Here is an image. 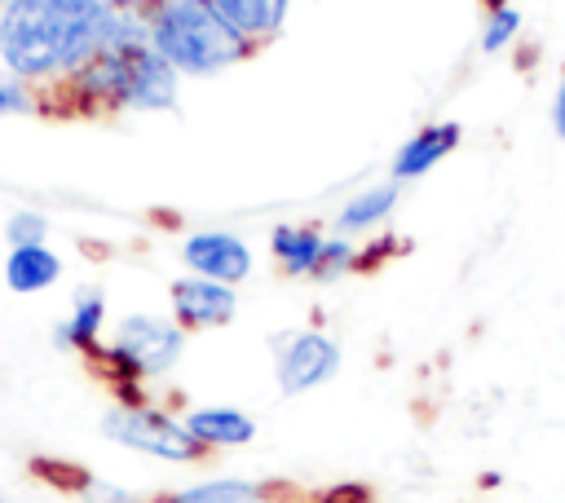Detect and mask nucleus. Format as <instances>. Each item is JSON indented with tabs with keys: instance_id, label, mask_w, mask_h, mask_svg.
<instances>
[{
	"instance_id": "f257e3e1",
	"label": "nucleus",
	"mask_w": 565,
	"mask_h": 503,
	"mask_svg": "<svg viewBox=\"0 0 565 503\" xmlns=\"http://www.w3.org/2000/svg\"><path fill=\"white\" fill-rule=\"evenodd\" d=\"M150 40L141 0H4L0 57L13 79L44 88L115 40Z\"/></svg>"
},
{
	"instance_id": "f03ea898",
	"label": "nucleus",
	"mask_w": 565,
	"mask_h": 503,
	"mask_svg": "<svg viewBox=\"0 0 565 503\" xmlns=\"http://www.w3.org/2000/svg\"><path fill=\"white\" fill-rule=\"evenodd\" d=\"M141 13L150 49L177 75H216L256 53L212 0H141Z\"/></svg>"
},
{
	"instance_id": "7ed1b4c3",
	"label": "nucleus",
	"mask_w": 565,
	"mask_h": 503,
	"mask_svg": "<svg viewBox=\"0 0 565 503\" xmlns=\"http://www.w3.org/2000/svg\"><path fill=\"white\" fill-rule=\"evenodd\" d=\"M102 432L110 441L128 446V450H141V454H154V459H168V463H199V459L212 454L185 428V419H172L154 406H115V410H106Z\"/></svg>"
},
{
	"instance_id": "20e7f679",
	"label": "nucleus",
	"mask_w": 565,
	"mask_h": 503,
	"mask_svg": "<svg viewBox=\"0 0 565 503\" xmlns=\"http://www.w3.org/2000/svg\"><path fill=\"white\" fill-rule=\"evenodd\" d=\"M335 371H340V349L331 335H322V331L274 335V379L287 397L327 384Z\"/></svg>"
},
{
	"instance_id": "39448f33",
	"label": "nucleus",
	"mask_w": 565,
	"mask_h": 503,
	"mask_svg": "<svg viewBox=\"0 0 565 503\" xmlns=\"http://www.w3.org/2000/svg\"><path fill=\"white\" fill-rule=\"evenodd\" d=\"M238 309V296L230 282H212V278H177L172 282V318L181 331H212L225 327Z\"/></svg>"
},
{
	"instance_id": "423d86ee",
	"label": "nucleus",
	"mask_w": 565,
	"mask_h": 503,
	"mask_svg": "<svg viewBox=\"0 0 565 503\" xmlns=\"http://www.w3.org/2000/svg\"><path fill=\"white\" fill-rule=\"evenodd\" d=\"M181 260H185L199 278L230 282V287L252 274V247H247L238 234H225V229L190 234V238L181 243Z\"/></svg>"
},
{
	"instance_id": "0eeeda50",
	"label": "nucleus",
	"mask_w": 565,
	"mask_h": 503,
	"mask_svg": "<svg viewBox=\"0 0 565 503\" xmlns=\"http://www.w3.org/2000/svg\"><path fill=\"white\" fill-rule=\"evenodd\" d=\"M150 503H296V490L287 481H238V477H221V481H203V485H190V490L154 494Z\"/></svg>"
},
{
	"instance_id": "6e6552de",
	"label": "nucleus",
	"mask_w": 565,
	"mask_h": 503,
	"mask_svg": "<svg viewBox=\"0 0 565 503\" xmlns=\"http://www.w3.org/2000/svg\"><path fill=\"white\" fill-rule=\"evenodd\" d=\"M459 137H463V128H459V124H450V119L419 128V132H415V137H406V141H402V150L393 154V181L402 185V181H415V176L433 172V168H437V163L459 146Z\"/></svg>"
},
{
	"instance_id": "1a4fd4ad",
	"label": "nucleus",
	"mask_w": 565,
	"mask_h": 503,
	"mask_svg": "<svg viewBox=\"0 0 565 503\" xmlns=\"http://www.w3.org/2000/svg\"><path fill=\"white\" fill-rule=\"evenodd\" d=\"M212 4L225 13V22H230L252 49H265L269 40H278L291 0H212Z\"/></svg>"
},
{
	"instance_id": "9d476101",
	"label": "nucleus",
	"mask_w": 565,
	"mask_h": 503,
	"mask_svg": "<svg viewBox=\"0 0 565 503\" xmlns=\"http://www.w3.org/2000/svg\"><path fill=\"white\" fill-rule=\"evenodd\" d=\"M185 428H190L207 450H216V446H247V441L256 437L252 415H243V410H234V406H199V410L185 415Z\"/></svg>"
},
{
	"instance_id": "9b49d317",
	"label": "nucleus",
	"mask_w": 565,
	"mask_h": 503,
	"mask_svg": "<svg viewBox=\"0 0 565 503\" xmlns=\"http://www.w3.org/2000/svg\"><path fill=\"white\" fill-rule=\"evenodd\" d=\"M269 247H274L282 274H291V278H313L327 238H322L318 225H278V229L269 234Z\"/></svg>"
},
{
	"instance_id": "f8f14e48",
	"label": "nucleus",
	"mask_w": 565,
	"mask_h": 503,
	"mask_svg": "<svg viewBox=\"0 0 565 503\" xmlns=\"http://www.w3.org/2000/svg\"><path fill=\"white\" fill-rule=\"evenodd\" d=\"M57 274H62V260H57L44 243H35V247H13L9 260H4V282H9L13 291H22V296L53 287Z\"/></svg>"
},
{
	"instance_id": "ddd939ff",
	"label": "nucleus",
	"mask_w": 565,
	"mask_h": 503,
	"mask_svg": "<svg viewBox=\"0 0 565 503\" xmlns=\"http://www.w3.org/2000/svg\"><path fill=\"white\" fill-rule=\"evenodd\" d=\"M102 318H106V300H102V291H79L71 318H66L53 335H57L62 349H75V353L88 357V353L102 344Z\"/></svg>"
},
{
	"instance_id": "4468645a",
	"label": "nucleus",
	"mask_w": 565,
	"mask_h": 503,
	"mask_svg": "<svg viewBox=\"0 0 565 503\" xmlns=\"http://www.w3.org/2000/svg\"><path fill=\"white\" fill-rule=\"evenodd\" d=\"M397 199H402V185H397V181L375 185V190H366V194H358V199H349V203L340 207L335 229H340L344 238H349V234H362V229H375L380 221H388V216H393Z\"/></svg>"
},
{
	"instance_id": "2eb2a0df",
	"label": "nucleus",
	"mask_w": 565,
	"mask_h": 503,
	"mask_svg": "<svg viewBox=\"0 0 565 503\" xmlns=\"http://www.w3.org/2000/svg\"><path fill=\"white\" fill-rule=\"evenodd\" d=\"M353 260H358V243H353V238H344V234H335V238H327V247H322V256H318L313 278H318V282H335V278L353 274Z\"/></svg>"
},
{
	"instance_id": "dca6fc26",
	"label": "nucleus",
	"mask_w": 565,
	"mask_h": 503,
	"mask_svg": "<svg viewBox=\"0 0 565 503\" xmlns=\"http://www.w3.org/2000/svg\"><path fill=\"white\" fill-rule=\"evenodd\" d=\"M521 31V13L512 9V4H503V9H494V13H486V26H481V53H503L508 44H512V35Z\"/></svg>"
},
{
	"instance_id": "f3484780",
	"label": "nucleus",
	"mask_w": 565,
	"mask_h": 503,
	"mask_svg": "<svg viewBox=\"0 0 565 503\" xmlns=\"http://www.w3.org/2000/svg\"><path fill=\"white\" fill-rule=\"evenodd\" d=\"M44 234H49V221L40 212H13L4 225L9 247H35V243H44Z\"/></svg>"
},
{
	"instance_id": "a211bd4d",
	"label": "nucleus",
	"mask_w": 565,
	"mask_h": 503,
	"mask_svg": "<svg viewBox=\"0 0 565 503\" xmlns=\"http://www.w3.org/2000/svg\"><path fill=\"white\" fill-rule=\"evenodd\" d=\"M309 503H375V490L366 481H335L327 490H313Z\"/></svg>"
},
{
	"instance_id": "6ab92c4d",
	"label": "nucleus",
	"mask_w": 565,
	"mask_h": 503,
	"mask_svg": "<svg viewBox=\"0 0 565 503\" xmlns=\"http://www.w3.org/2000/svg\"><path fill=\"white\" fill-rule=\"evenodd\" d=\"M13 110H35L31 84H22L13 75H0V115H13Z\"/></svg>"
},
{
	"instance_id": "aec40b11",
	"label": "nucleus",
	"mask_w": 565,
	"mask_h": 503,
	"mask_svg": "<svg viewBox=\"0 0 565 503\" xmlns=\"http://www.w3.org/2000/svg\"><path fill=\"white\" fill-rule=\"evenodd\" d=\"M393 252H402V247H393V238H375V243H366V247H358V260H353V274H375Z\"/></svg>"
},
{
	"instance_id": "412c9836",
	"label": "nucleus",
	"mask_w": 565,
	"mask_h": 503,
	"mask_svg": "<svg viewBox=\"0 0 565 503\" xmlns=\"http://www.w3.org/2000/svg\"><path fill=\"white\" fill-rule=\"evenodd\" d=\"M552 128L565 137V79H561V88H556V101H552Z\"/></svg>"
},
{
	"instance_id": "4be33fe9",
	"label": "nucleus",
	"mask_w": 565,
	"mask_h": 503,
	"mask_svg": "<svg viewBox=\"0 0 565 503\" xmlns=\"http://www.w3.org/2000/svg\"><path fill=\"white\" fill-rule=\"evenodd\" d=\"M503 4H508V0H481V9H486V13H494V9H503Z\"/></svg>"
},
{
	"instance_id": "5701e85b",
	"label": "nucleus",
	"mask_w": 565,
	"mask_h": 503,
	"mask_svg": "<svg viewBox=\"0 0 565 503\" xmlns=\"http://www.w3.org/2000/svg\"><path fill=\"white\" fill-rule=\"evenodd\" d=\"M0 503H4V499H0Z\"/></svg>"
},
{
	"instance_id": "b1692460",
	"label": "nucleus",
	"mask_w": 565,
	"mask_h": 503,
	"mask_svg": "<svg viewBox=\"0 0 565 503\" xmlns=\"http://www.w3.org/2000/svg\"><path fill=\"white\" fill-rule=\"evenodd\" d=\"M0 4H4V0H0Z\"/></svg>"
}]
</instances>
